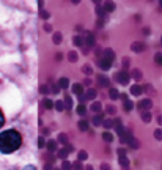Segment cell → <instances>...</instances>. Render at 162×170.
I'll use <instances>...</instances> for the list:
<instances>
[{
    "label": "cell",
    "mask_w": 162,
    "mask_h": 170,
    "mask_svg": "<svg viewBox=\"0 0 162 170\" xmlns=\"http://www.w3.org/2000/svg\"><path fill=\"white\" fill-rule=\"evenodd\" d=\"M3 123H5V117H3V113H2V110H0V128L3 126Z\"/></svg>",
    "instance_id": "cell-38"
},
{
    "label": "cell",
    "mask_w": 162,
    "mask_h": 170,
    "mask_svg": "<svg viewBox=\"0 0 162 170\" xmlns=\"http://www.w3.org/2000/svg\"><path fill=\"white\" fill-rule=\"evenodd\" d=\"M102 58H104V60H109V62H113V58H115V52H113L112 49H105V51L102 52Z\"/></svg>",
    "instance_id": "cell-4"
},
{
    "label": "cell",
    "mask_w": 162,
    "mask_h": 170,
    "mask_svg": "<svg viewBox=\"0 0 162 170\" xmlns=\"http://www.w3.org/2000/svg\"><path fill=\"white\" fill-rule=\"evenodd\" d=\"M142 120L148 123V121L151 120V115H149V112H142Z\"/></svg>",
    "instance_id": "cell-24"
},
{
    "label": "cell",
    "mask_w": 162,
    "mask_h": 170,
    "mask_svg": "<svg viewBox=\"0 0 162 170\" xmlns=\"http://www.w3.org/2000/svg\"><path fill=\"white\" fill-rule=\"evenodd\" d=\"M101 170H110V167H109L107 164H102V165H101Z\"/></svg>",
    "instance_id": "cell-41"
},
{
    "label": "cell",
    "mask_w": 162,
    "mask_h": 170,
    "mask_svg": "<svg viewBox=\"0 0 162 170\" xmlns=\"http://www.w3.org/2000/svg\"><path fill=\"white\" fill-rule=\"evenodd\" d=\"M87 44H88L90 47L94 46V36H93V35H88V38H87Z\"/></svg>",
    "instance_id": "cell-22"
},
{
    "label": "cell",
    "mask_w": 162,
    "mask_h": 170,
    "mask_svg": "<svg viewBox=\"0 0 162 170\" xmlns=\"http://www.w3.org/2000/svg\"><path fill=\"white\" fill-rule=\"evenodd\" d=\"M77 113H79V115H85V113H87V107H85L84 104L77 106Z\"/></svg>",
    "instance_id": "cell-19"
},
{
    "label": "cell",
    "mask_w": 162,
    "mask_h": 170,
    "mask_svg": "<svg viewBox=\"0 0 162 170\" xmlns=\"http://www.w3.org/2000/svg\"><path fill=\"white\" fill-rule=\"evenodd\" d=\"M102 139H104V140H105V142H109V143H110V142H112V140H113V135H112V134H110V132H107V131H105V132H104V134H102Z\"/></svg>",
    "instance_id": "cell-15"
},
{
    "label": "cell",
    "mask_w": 162,
    "mask_h": 170,
    "mask_svg": "<svg viewBox=\"0 0 162 170\" xmlns=\"http://www.w3.org/2000/svg\"><path fill=\"white\" fill-rule=\"evenodd\" d=\"M154 137H156L157 140H162V129H156V131H154Z\"/></svg>",
    "instance_id": "cell-27"
},
{
    "label": "cell",
    "mask_w": 162,
    "mask_h": 170,
    "mask_svg": "<svg viewBox=\"0 0 162 170\" xmlns=\"http://www.w3.org/2000/svg\"><path fill=\"white\" fill-rule=\"evenodd\" d=\"M142 91H143V88H142L140 85H132V87H131V93H132L134 96H140Z\"/></svg>",
    "instance_id": "cell-7"
},
{
    "label": "cell",
    "mask_w": 162,
    "mask_h": 170,
    "mask_svg": "<svg viewBox=\"0 0 162 170\" xmlns=\"http://www.w3.org/2000/svg\"><path fill=\"white\" fill-rule=\"evenodd\" d=\"M62 41V35L60 33H55L54 35V43H60Z\"/></svg>",
    "instance_id": "cell-34"
},
{
    "label": "cell",
    "mask_w": 162,
    "mask_h": 170,
    "mask_svg": "<svg viewBox=\"0 0 162 170\" xmlns=\"http://www.w3.org/2000/svg\"><path fill=\"white\" fill-rule=\"evenodd\" d=\"M68 84H69V80H68L66 77H62V79H60V87H62V88H66Z\"/></svg>",
    "instance_id": "cell-23"
},
{
    "label": "cell",
    "mask_w": 162,
    "mask_h": 170,
    "mask_svg": "<svg viewBox=\"0 0 162 170\" xmlns=\"http://www.w3.org/2000/svg\"><path fill=\"white\" fill-rule=\"evenodd\" d=\"M88 121H85V120H82V121H79V129L80 131H88Z\"/></svg>",
    "instance_id": "cell-12"
},
{
    "label": "cell",
    "mask_w": 162,
    "mask_h": 170,
    "mask_svg": "<svg viewBox=\"0 0 162 170\" xmlns=\"http://www.w3.org/2000/svg\"><path fill=\"white\" fill-rule=\"evenodd\" d=\"M74 44H76V46H82V38H80V36H76V38H74Z\"/></svg>",
    "instance_id": "cell-35"
},
{
    "label": "cell",
    "mask_w": 162,
    "mask_h": 170,
    "mask_svg": "<svg viewBox=\"0 0 162 170\" xmlns=\"http://www.w3.org/2000/svg\"><path fill=\"white\" fill-rule=\"evenodd\" d=\"M55 107H57V110H65V109H66V106H65L63 101H57V102H55Z\"/></svg>",
    "instance_id": "cell-21"
},
{
    "label": "cell",
    "mask_w": 162,
    "mask_h": 170,
    "mask_svg": "<svg viewBox=\"0 0 162 170\" xmlns=\"http://www.w3.org/2000/svg\"><path fill=\"white\" fill-rule=\"evenodd\" d=\"M90 109H91L93 112H99V110H101V104H99V102H94V104H93Z\"/></svg>",
    "instance_id": "cell-26"
},
{
    "label": "cell",
    "mask_w": 162,
    "mask_h": 170,
    "mask_svg": "<svg viewBox=\"0 0 162 170\" xmlns=\"http://www.w3.org/2000/svg\"><path fill=\"white\" fill-rule=\"evenodd\" d=\"M131 49H132L134 52H142V51L145 49V44H143V43H134Z\"/></svg>",
    "instance_id": "cell-8"
},
{
    "label": "cell",
    "mask_w": 162,
    "mask_h": 170,
    "mask_svg": "<svg viewBox=\"0 0 162 170\" xmlns=\"http://www.w3.org/2000/svg\"><path fill=\"white\" fill-rule=\"evenodd\" d=\"M153 107V101L151 99H142L140 102H138V110H142V112H148L149 109Z\"/></svg>",
    "instance_id": "cell-3"
},
{
    "label": "cell",
    "mask_w": 162,
    "mask_h": 170,
    "mask_svg": "<svg viewBox=\"0 0 162 170\" xmlns=\"http://www.w3.org/2000/svg\"><path fill=\"white\" fill-rule=\"evenodd\" d=\"M160 41H162V40H160Z\"/></svg>",
    "instance_id": "cell-50"
},
{
    "label": "cell",
    "mask_w": 162,
    "mask_h": 170,
    "mask_svg": "<svg viewBox=\"0 0 162 170\" xmlns=\"http://www.w3.org/2000/svg\"><path fill=\"white\" fill-rule=\"evenodd\" d=\"M71 150H73V148H66V150L63 148V150H60V151H58V156L63 159V157H66V156H68V153H69Z\"/></svg>",
    "instance_id": "cell-16"
},
{
    "label": "cell",
    "mask_w": 162,
    "mask_h": 170,
    "mask_svg": "<svg viewBox=\"0 0 162 170\" xmlns=\"http://www.w3.org/2000/svg\"><path fill=\"white\" fill-rule=\"evenodd\" d=\"M73 93L77 95V96H82V93H84V87H82V84H74V85H73Z\"/></svg>",
    "instance_id": "cell-6"
},
{
    "label": "cell",
    "mask_w": 162,
    "mask_h": 170,
    "mask_svg": "<svg viewBox=\"0 0 162 170\" xmlns=\"http://www.w3.org/2000/svg\"><path fill=\"white\" fill-rule=\"evenodd\" d=\"M46 170H51V167H49V165H46Z\"/></svg>",
    "instance_id": "cell-49"
},
{
    "label": "cell",
    "mask_w": 162,
    "mask_h": 170,
    "mask_svg": "<svg viewBox=\"0 0 162 170\" xmlns=\"http://www.w3.org/2000/svg\"><path fill=\"white\" fill-rule=\"evenodd\" d=\"M63 170H71V164H69L68 161L63 162Z\"/></svg>",
    "instance_id": "cell-37"
},
{
    "label": "cell",
    "mask_w": 162,
    "mask_h": 170,
    "mask_svg": "<svg viewBox=\"0 0 162 170\" xmlns=\"http://www.w3.org/2000/svg\"><path fill=\"white\" fill-rule=\"evenodd\" d=\"M43 106H44L46 109H52V107H54L55 104H54V102H52L51 99H44V101H43Z\"/></svg>",
    "instance_id": "cell-17"
},
{
    "label": "cell",
    "mask_w": 162,
    "mask_h": 170,
    "mask_svg": "<svg viewBox=\"0 0 162 170\" xmlns=\"http://www.w3.org/2000/svg\"><path fill=\"white\" fill-rule=\"evenodd\" d=\"M104 7H105V10H107V11H113V10H115V5H113V3H109V2H107V3H104Z\"/></svg>",
    "instance_id": "cell-28"
},
{
    "label": "cell",
    "mask_w": 162,
    "mask_h": 170,
    "mask_svg": "<svg viewBox=\"0 0 162 170\" xmlns=\"http://www.w3.org/2000/svg\"><path fill=\"white\" fill-rule=\"evenodd\" d=\"M132 77H134L135 80H140V79H142V73H140V69H134V73H132Z\"/></svg>",
    "instance_id": "cell-20"
},
{
    "label": "cell",
    "mask_w": 162,
    "mask_h": 170,
    "mask_svg": "<svg viewBox=\"0 0 162 170\" xmlns=\"http://www.w3.org/2000/svg\"><path fill=\"white\" fill-rule=\"evenodd\" d=\"M129 79H131V76H129V73L124 71V69L115 74V80H116L118 84H121V85H127V84H129Z\"/></svg>",
    "instance_id": "cell-2"
},
{
    "label": "cell",
    "mask_w": 162,
    "mask_h": 170,
    "mask_svg": "<svg viewBox=\"0 0 162 170\" xmlns=\"http://www.w3.org/2000/svg\"><path fill=\"white\" fill-rule=\"evenodd\" d=\"M44 143H46V142H44V139H43V137H40V139H38V146L41 148V146H44Z\"/></svg>",
    "instance_id": "cell-39"
},
{
    "label": "cell",
    "mask_w": 162,
    "mask_h": 170,
    "mask_svg": "<svg viewBox=\"0 0 162 170\" xmlns=\"http://www.w3.org/2000/svg\"><path fill=\"white\" fill-rule=\"evenodd\" d=\"M22 145V135L16 129H8L0 134V153L10 154L21 148Z\"/></svg>",
    "instance_id": "cell-1"
},
{
    "label": "cell",
    "mask_w": 162,
    "mask_h": 170,
    "mask_svg": "<svg viewBox=\"0 0 162 170\" xmlns=\"http://www.w3.org/2000/svg\"><path fill=\"white\" fill-rule=\"evenodd\" d=\"M105 128H112L113 126V123H112V120H104V123H102Z\"/></svg>",
    "instance_id": "cell-36"
},
{
    "label": "cell",
    "mask_w": 162,
    "mask_h": 170,
    "mask_svg": "<svg viewBox=\"0 0 162 170\" xmlns=\"http://www.w3.org/2000/svg\"><path fill=\"white\" fill-rule=\"evenodd\" d=\"M58 140H60L62 143H66V142H68V135H66V134H60V135H58Z\"/></svg>",
    "instance_id": "cell-30"
},
{
    "label": "cell",
    "mask_w": 162,
    "mask_h": 170,
    "mask_svg": "<svg viewBox=\"0 0 162 170\" xmlns=\"http://www.w3.org/2000/svg\"><path fill=\"white\" fill-rule=\"evenodd\" d=\"M157 123L162 126V115H159V117H157Z\"/></svg>",
    "instance_id": "cell-45"
},
{
    "label": "cell",
    "mask_w": 162,
    "mask_h": 170,
    "mask_svg": "<svg viewBox=\"0 0 162 170\" xmlns=\"http://www.w3.org/2000/svg\"><path fill=\"white\" fill-rule=\"evenodd\" d=\"M107 112H109V113H113V112H115V109H113L112 106H109V107H107Z\"/></svg>",
    "instance_id": "cell-43"
},
{
    "label": "cell",
    "mask_w": 162,
    "mask_h": 170,
    "mask_svg": "<svg viewBox=\"0 0 162 170\" xmlns=\"http://www.w3.org/2000/svg\"><path fill=\"white\" fill-rule=\"evenodd\" d=\"M65 101H66V109H71V106H73L71 98H69V96H66V98H65Z\"/></svg>",
    "instance_id": "cell-33"
},
{
    "label": "cell",
    "mask_w": 162,
    "mask_h": 170,
    "mask_svg": "<svg viewBox=\"0 0 162 170\" xmlns=\"http://www.w3.org/2000/svg\"><path fill=\"white\" fill-rule=\"evenodd\" d=\"M87 157H88L87 151H80V153H79V159H80V161H85Z\"/></svg>",
    "instance_id": "cell-32"
},
{
    "label": "cell",
    "mask_w": 162,
    "mask_h": 170,
    "mask_svg": "<svg viewBox=\"0 0 162 170\" xmlns=\"http://www.w3.org/2000/svg\"><path fill=\"white\" fill-rule=\"evenodd\" d=\"M94 98H96V90H94V88H90V90L87 91V95L80 96V99H82V101H87V99H94Z\"/></svg>",
    "instance_id": "cell-5"
},
{
    "label": "cell",
    "mask_w": 162,
    "mask_h": 170,
    "mask_svg": "<svg viewBox=\"0 0 162 170\" xmlns=\"http://www.w3.org/2000/svg\"><path fill=\"white\" fill-rule=\"evenodd\" d=\"M74 168H76V170H82V164H80V162H76V164H74Z\"/></svg>",
    "instance_id": "cell-40"
},
{
    "label": "cell",
    "mask_w": 162,
    "mask_h": 170,
    "mask_svg": "<svg viewBox=\"0 0 162 170\" xmlns=\"http://www.w3.org/2000/svg\"><path fill=\"white\" fill-rule=\"evenodd\" d=\"M85 170H93V167H91V165H88V167H87Z\"/></svg>",
    "instance_id": "cell-48"
},
{
    "label": "cell",
    "mask_w": 162,
    "mask_h": 170,
    "mask_svg": "<svg viewBox=\"0 0 162 170\" xmlns=\"http://www.w3.org/2000/svg\"><path fill=\"white\" fill-rule=\"evenodd\" d=\"M154 62H156L157 65H162V54H160V52H157V54L154 55Z\"/></svg>",
    "instance_id": "cell-25"
},
{
    "label": "cell",
    "mask_w": 162,
    "mask_h": 170,
    "mask_svg": "<svg viewBox=\"0 0 162 170\" xmlns=\"http://www.w3.org/2000/svg\"><path fill=\"white\" fill-rule=\"evenodd\" d=\"M132 101H127V99H124V110L126 112H129V110H132Z\"/></svg>",
    "instance_id": "cell-18"
},
{
    "label": "cell",
    "mask_w": 162,
    "mask_h": 170,
    "mask_svg": "<svg viewBox=\"0 0 162 170\" xmlns=\"http://www.w3.org/2000/svg\"><path fill=\"white\" fill-rule=\"evenodd\" d=\"M68 57H69V62H76V60H77V54H76V52H69Z\"/></svg>",
    "instance_id": "cell-29"
},
{
    "label": "cell",
    "mask_w": 162,
    "mask_h": 170,
    "mask_svg": "<svg viewBox=\"0 0 162 170\" xmlns=\"http://www.w3.org/2000/svg\"><path fill=\"white\" fill-rule=\"evenodd\" d=\"M98 82H99V85H102V87H109V79L105 77V76H98Z\"/></svg>",
    "instance_id": "cell-9"
},
{
    "label": "cell",
    "mask_w": 162,
    "mask_h": 170,
    "mask_svg": "<svg viewBox=\"0 0 162 170\" xmlns=\"http://www.w3.org/2000/svg\"><path fill=\"white\" fill-rule=\"evenodd\" d=\"M41 16H43L44 19H47V18H49V13H46V11H41Z\"/></svg>",
    "instance_id": "cell-42"
},
{
    "label": "cell",
    "mask_w": 162,
    "mask_h": 170,
    "mask_svg": "<svg viewBox=\"0 0 162 170\" xmlns=\"http://www.w3.org/2000/svg\"><path fill=\"white\" fill-rule=\"evenodd\" d=\"M120 164H121L123 167H127V165H129V161H127V157H126L124 154H120Z\"/></svg>",
    "instance_id": "cell-14"
},
{
    "label": "cell",
    "mask_w": 162,
    "mask_h": 170,
    "mask_svg": "<svg viewBox=\"0 0 162 170\" xmlns=\"http://www.w3.org/2000/svg\"><path fill=\"white\" fill-rule=\"evenodd\" d=\"M24 170H36V167H35V165H29V167H25Z\"/></svg>",
    "instance_id": "cell-44"
},
{
    "label": "cell",
    "mask_w": 162,
    "mask_h": 170,
    "mask_svg": "<svg viewBox=\"0 0 162 170\" xmlns=\"http://www.w3.org/2000/svg\"><path fill=\"white\" fill-rule=\"evenodd\" d=\"M109 95H110V98H112V99L120 98V93H118V90H115V88H110V90H109Z\"/></svg>",
    "instance_id": "cell-13"
},
{
    "label": "cell",
    "mask_w": 162,
    "mask_h": 170,
    "mask_svg": "<svg viewBox=\"0 0 162 170\" xmlns=\"http://www.w3.org/2000/svg\"><path fill=\"white\" fill-rule=\"evenodd\" d=\"M47 150L49 151H57V142L55 140H49L47 142Z\"/></svg>",
    "instance_id": "cell-11"
},
{
    "label": "cell",
    "mask_w": 162,
    "mask_h": 170,
    "mask_svg": "<svg viewBox=\"0 0 162 170\" xmlns=\"http://www.w3.org/2000/svg\"><path fill=\"white\" fill-rule=\"evenodd\" d=\"M52 91H54V93H57V91H58V87H55V85H52Z\"/></svg>",
    "instance_id": "cell-46"
},
{
    "label": "cell",
    "mask_w": 162,
    "mask_h": 170,
    "mask_svg": "<svg viewBox=\"0 0 162 170\" xmlns=\"http://www.w3.org/2000/svg\"><path fill=\"white\" fill-rule=\"evenodd\" d=\"M82 69H84V73H85V74H91V73H93L91 66H88V65H85V66H84Z\"/></svg>",
    "instance_id": "cell-31"
},
{
    "label": "cell",
    "mask_w": 162,
    "mask_h": 170,
    "mask_svg": "<svg viewBox=\"0 0 162 170\" xmlns=\"http://www.w3.org/2000/svg\"><path fill=\"white\" fill-rule=\"evenodd\" d=\"M101 123H104V117H102V115H96V117L93 118V124H94V126H99Z\"/></svg>",
    "instance_id": "cell-10"
},
{
    "label": "cell",
    "mask_w": 162,
    "mask_h": 170,
    "mask_svg": "<svg viewBox=\"0 0 162 170\" xmlns=\"http://www.w3.org/2000/svg\"><path fill=\"white\" fill-rule=\"evenodd\" d=\"M41 93H47V87H41Z\"/></svg>",
    "instance_id": "cell-47"
}]
</instances>
